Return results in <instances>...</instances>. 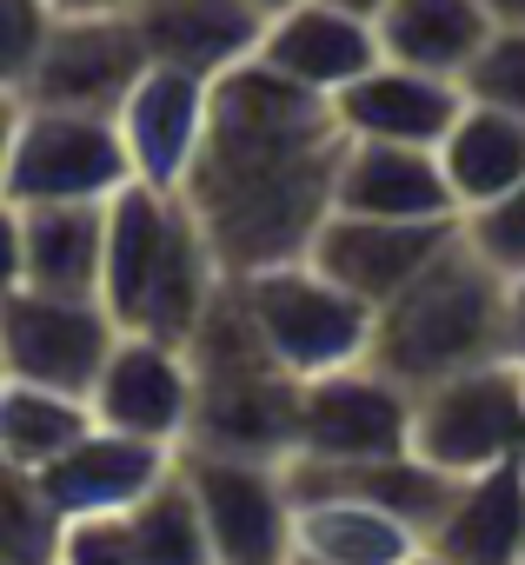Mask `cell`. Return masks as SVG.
<instances>
[{
  "instance_id": "e0dca14e",
  "label": "cell",
  "mask_w": 525,
  "mask_h": 565,
  "mask_svg": "<svg viewBox=\"0 0 525 565\" xmlns=\"http://www.w3.org/2000/svg\"><path fill=\"white\" fill-rule=\"evenodd\" d=\"M459 107H465L459 81L419 74V67H399V61H379L353 87L333 94V114H340L346 140H399V147H439L446 127L459 120Z\"/></svg>"
},
{
  "instance_id": "5bb4252c",
  "label": "cell",
  "mask_w": 525,
  "mask_h": 565,
  "mask_svg": "<svg viewBox=\"0 0 525 565\" xmlns=\"http://www.w3.org/2000/svg\"><path fill=\"white\" fill-rule=\"evenodd\" d=\"M173 466H180V446H153V439L114 433V426H87L54 466H41V486H47L61 519H100V512H127L133 499H147Z\"/></svg>"
},
{
  "instance_id": "484cf974",
  "label": "cell",
  "mask_w": 525,
  "mask_h": 565,
  "mask_svg": "<svg viewBox=\"0 0 525 565\" xmlns=\"http://www.w3.org/2000/svg\"><path fill=\"white\" fill-rule=\"evenodd\" d=\"M61 532H67V519L54 512L41 472L0 459V558L8 565H61Z\"/></svg>"
},
{
  "instance_id": "ab89813d",
  "label": "cell",
  "mask_w": 525,
  "mask_h": 565,
  "mask_svg": "<svg viewBox=\"0 0 525 565\" xmlns=\"http://www.w3.org/2000/svg\"><path fill=\"white\" fill-rule=\"evenodd\" d=\"M518 459H525V439H518Z\"/></svg>"
},
{
  "instance_id": "74e56055",
  "label": "cell",
  "mask_w": 525,
  "mask_h": 565,
  "mask_svg": "<svg viewBox=\"0 0 525 565\" xmlns=\"http://www.w3.org/2000/svg\"><path fill=\"white\" fill-rule=\"evenodd\" d=\"M413 565H452V558H439L432 545H419V558H413Z\"/></svg>"
},
{
  "instance_id": "8d00e7d4",
  "label": "cell",
  "mask_w": 525,
  "mask_h": 565,
  "mask_svg": "<svg viewBox=\"0 0 525 565\" xmlns=\"http://www.w3.org/2000/svg\"><path fill=\"white\" fill-rule=\"evenodd\" d=\"M253 8H259V14H267V21H274L280 8H293V0H253Z\"/></svg>"
},
{
  "instance_id": "8fae6325",
  "label": "cell",
  "mask_w": 525,
  "mask_h": 565,
  "mask_svg": "<svg viewBox=\"0 0 525 565\" xmlns=\"http://www.w3.org/2000/svg\"><path fill=\"white\" fill-rule=\"evenodd\" d=\"M193 399H200V380H193L186 347L160 340V333H127V327H120L107 366L87 386L94 426L133 433V439H153V446H186Z\"/></svg>"
},
{
  "instance_id": "6da1fadb",
  "label": "cell",
  "mask_w": 525,
  "mask_h": 565,
  "mask_svg": "<svg viewBox=\"0 0 525 565\" xmlns=\"http://www.w3.org/2000/svg\"><path fill=\"white\" fill-rule=\"evenodd\" d=\"M340 153H346V134L333 100L253 54L213 74L206 140L180 200L193 206L226 273L307 259L320 220L333 213Z\"/></svg>"
},
{
  "instance_id": "ffe728a7",
  "label": "cell",
  "mask_w": 525,
  "mask_h": 565,
  "mask_svg": "<svg viewBox=\"0 0 525 565\" xmlns=\"http://www.w3.org/2000/svg\"><path fill=\"white\" fill-rule=\"evenodd\" d=\"M419 525L360 492H293V558L307 565H413Z\"/></svg>"
},
{
  "instance_id": "1f68e13d",
  "label": "cell",
  "mask_w": 525,
  "mask_h": 565,
  "mask_svg": "<svg viewBox=\"0 0 525 565\" xmlns=\"http://www.w3.org/2000/svg\"><path fill=\"white\" fill-rule=\"evenodd\" d=\"M499 360L525 373V279H505V327H499Z\"/></svg>"
},
{
  "instance_id": "603a6c76",
  "label": "cell",
  "mask_w": 525,
  "mask_h": 565,
  "mask_svg": "<svg viewBox=\"0 0 525 565\" xmlns=\"http://www.w3.org/2000/svg\"><path fill=\"white\" fill-rule=\"evenodd\" d=\"M28 233V287L100 300V259H107V200L74 206H21Z\"/></svg>"
},
{
  "instance_id": "277c9868",
  "label": "cell",
  "mask_w": 525,
  "mask_h": 565,
  "mask_svg": "<svg viewBox=\"0 0 525 565\" xmlns=\"http://www.w3.org/2000/svg\"><path fill=\"white\" fill-rule=\"evenodd\" d=\"M239 307L253 313L267 353L293 373V380H320L340 366H360L373 353V307L360 294H346L340 279H326L313 259H280L259 273H226Z\"/></svg>"
},
{
  "instance_id": "83f0119b",
  "label": "cell",
  "mask_w": 525,
  "mask_h": 565,
  "mask_svg": "<svg viewBox=\"0 0 525 565\" xmlns=\"http://www.w3.org/2000/svg\"><path fill=\"white\" fill-rule=\"evenodd\" d=\"M459 233H465V246H472L479 259H492L505 279H525V180H518L505 200L465 213Z\"/></svg>"
},
{
  "instance_id": "b9f144b4",
  "label": "cell",
  "mask_w": 525,
  "mask_h": 565,
  "mask_svg": "<svg viewBox=\"0 0 525 565\" xmlns=\"http://www.w3.org/2000/svg\"><path fill=\"white\" fill-rule=\"evenodd\" d=\"M0 565H8V558H0Z\"/></svg>"
},
{
  "instance_id": "f35d334b",
  "label": "cell",
  "mask_w": 525,
  "mask_h": 565,
  "mask_svg": "<svg viewBox=\"0 0 525 565\" xmlns=\"http://www.w3.org/2000/svg\"><path fill=\"white\" fill-rule=\"evenodd\" d=\"M0 380H8V353H0Z\"/></svg>"
},
{
  "instance_id": "7c38bea8",
  "label": "cell",
  "mask_w": 525,
  "mask_h": 565,
  "mask_svg": "<svg viewBox=\"0 0 525 565\" xmlns=\"http://www.w3.org/2000/svg\"><path fill=\"white\" fill-rule=\"evenodd\" d=\"M459 239V220H360V213H326L307 259L340 279L346 294H360L373 313L406 294L413 279Z\"/></svg>"
},
{
  "instance_id": "cb8c5ba5",
  "label": "cell",
  "mask_w": 525,
  "mask_h": 565,
  "mask_svg": "<svg viewBox=\"0 0 525 565\" xmlns=\"http://www.w3.org/2000/svg\"><path fill=\"white\" fill-rule=\"evenodd\" d=\"M87 426H94L87 393H61V386H34V380H0V459L8 466L41 472Z\"/></svg>"
},
{
  "instance_id": "8992f818",
  "label": "cell",
  "mask_w": 525,
  "mask_h": 565,
  "mask_svg": "<svg viewBox=\"0 0 525 565\" xmlns=\"http://www.w3.org/2000/svg\"><path fill=\"white\" fill-rule=\"evenodd\" d=\"M518 439H525V373L505 360L465 366L413 393V452L452 479L518 459Z\"/></svg>"
},
{
  "instance_id": "d590c367",
  "label": "cell",
  "mask_w": 525,
  "mask_h": 565,
  "mask_svg": "<svg viewBox=\"0 0 525 565\" xmlns=\"http://www.w3.org/2000/svg\"><path fill=\"white\" fill-rule=\"evenodd\" d=\"M54 8H127V0H54Z\"/></svg>"
},
{
  "instance_id": "4316f807",
  "label": "cell",
  "mask_w": 525,
  "mask_h": 565,
  "mask_svg": "<svg viewBox=\"0 0 525 565\" xmlns=\"http://www.w3.org/2000/svg\"><path fill=\"white\" fill-rule=\"evenodd\" d=\"M459 87H465V100H479V107L525 114V28H492L485 47L465 61Z\"/></svg>"
},
{
  "instance_id": "7402d4cb",
  "label": "cell",
  "mask_w": 525,
  "mask_h": 565,
  "mask_svg": "<svg viewBox=\"0 0 525 565\" xmlns=\"http://www.w3.org/2000/svg\"><path fill=\"white\" fill-rule=\"evenodd\" d=\"M439 167L452 180V200H459V220L505 200L518 180H525V114H505V107H479L465 100L459 120L446 127L439 140Z\"/></svg>"
},
{
  "instance_id": "d4e9b609",
  "label": "cell",
  "mask_w": 525,
  "mask_h": 565,
  "mask_svg": "<svg viewBox=\"0 0 525 565\" xmlns=\"http://www.w3.org/2000/svg\"><path fill=\"white\" fill-rule=\"evenodd\" d=\"M127 525H133V545H140V565H219L213 558V532H206V512L186 486V472L173 466L147 499L127 505Z\"/></svg>"
},
{
  "instance_id": "60d3db41",
  "label": "cell",
  "mask_w": 525,
  "mask_h": 565,
  "mask_svg": "<svg viewBox=\"0 0 525 565\" xmlns=\"http://www.w3.org/2000/svg\"><path fill=\"white\" fill-rule=\"evenodd\" d=\"M293 565H307V558H293Z\"/></svg>"
},
{
  "instance_id": "5b68a950",
  "label": "cell",
  "mask_w": 525,
  "mask_h": 565,
  "mask_svg": "<svg viewBox=\"0 0 525 565\" xmlns=\"http://www.w3.org/2000/svg\"><path fill=\"white\" fill-rule=\"evenodd\" d=\"M133 180L127 140L114 114H74V107H21V134L8 153V193L14 206H74V200H114Z\"/></svg>"
},
{
  "instance_id": "d6a6232c",
  "label": "cell",
  "mask_w": 525,
  "mask_h": 565,
  "mask_svg": "<svg viewBox=\"0 0 525 565\" xmlns=\"http://www.w3.org/2000/svg\"><path fill=\"white\" fill-rule=\"evenodd\" d=\"M21 94H8L0 87V186H8V153H14V134H21Z\"/></svg>"
},
{
  "instance_id": "f1b7e54d",
  "label": "cell",
  "mask_w": 525,
  "mask_h": 565,
  "mask_svg": "<svg viewBox=\"0 0 525 565\" xmlns=\"http://www.w3.org/2000/svg\"><path fill=\"white\" fill-rule=\"evenodd\" d=\"M54 14H61L54 0H0V87H8V94L28 87Z\"/></svg>"
},
{
  "instance_id": "2e32d148",
  "label": "cell",
  "mask_w": 525,
  "mask_h": 565,
  "mask_svg": "<svg viewBox=\"0 0 525 565\" xmlns=\"http://www.w3.org/2000/svg\"><path fill=\"white\" fill-rule=\"evenodd\" d=\"M259 61L333 100L340 87H353L386 54H379V34H373L366 14L333 8V0H293V8H280L267 21V34H259Z\"/></svg>"
},
{
  "instance_id": "30bf717a",
  "label": "cell",
  "mask_w": 525,
  "mask_h": 565,
  "mask_svg": "<svg viewBox=\"0 0 525 565\" xmlns=\"http://www.w3.org/2000/svg\"><path fill=\"white\" fill-rule=\"evenodd\" d=\"M120 327L100 300L81 294H41L21 287L0 300V353H8V380H34V386H61V393H87L94 373L107 366Z\"/></svg>"
},
{
  "instance_id": "7a4b0ae2",
  "label": "cell",
  "mask_w": 525,
  "mask_h": 565,
  "mask_svg": "<svg viewBox=\"0 0 525 565\" xmlns=\"http://www.w3.org/2000/svg\"><path fill=\"white\" fill-rule=\"evenodd\" d=\"M226 287V266L200 233L193 206L167 186L127 180L107 200V259H100V307L127 333L180 340L200 327L213 294Z\"/></svg>"
},
{
  "instance_id": "44dd1931",
  "label": "cell",
  "mask_w": 525,
  "mask_h": 565,
  "mask_svg": "<svg viewBox=\"0 0 525 565\" xmlns=\"http://www.w3.org/2000/svg\"><path fill=\"white\" fill-rule=\"evenodd\" d=\"M492 28L499 21H492L485 0H386L373 14V34H379L386 61L419 67V74H446V81L465 74V61L485 47Z\"/></svg>"
},
{
  "instance_id": "3957f363",
  "label": "cell",
  "mask_w": 525,
  "mask_h": 565,
  "mask_svg": "<svg viewBox=\"0 0 525 565\" xmlns=\"http://www.w3.org/2000/svg\"><path fill=\"white\" fill-rule=\"evenodd\" d=\"M499 327H505V273L479 259L459 233L406 294L379 307L366 366H379L406 393H426L432 380L499 360Z\"/></svg>"
},
{
  "instance_id": "4fadbf2b",
  "label": "cell",
  "mask_w": 525,
  "mask_h": 565,
  "mask_svg": "<svg viewBox=\"0 0 525 565\" xmlns=\"http://www.w3.org/2000/svg\"><path fill=\"white\" fill-rule=\"evenodd\" d=\"M206 107H213V81L147 61V74L133 81V94L114 114L127 160H133V180L180 193L193 160H200V140H206Z\"/></svg>"
},
{
  "instance_id": "e575fe53",
  "label": "cell",
  "mask_w": 525,
  "mask_h": 565,
  "mask_svg": "<svg viewBox=\"0 0 525 565\" xmlns=\"http://www.w3.org/2000/svg\"><path fill=\"white\" fill-rule=\"evenodd\" d=\"M333 8H353V14H366V21H373V14L386 8V0H333Z\"/></svg>"
},
{
  "instance_id": "ba28073f",
  "label": "cell",
  "mask_w": 525,
  "mask_h": 565,
  "mask_svg": "<svg viewBox=\"0 0 525 565\" xmlns=\"http://www.w3.org/2000/svg\"><path fill=\"white\" fill-rule=\"evenodd\" d=\"M393 452H413V393L399 380H386L366 360L320 373V380H300L293 459L353 466V459H393Z\"/></svg>"
},
{
  "instance_id": "836d02e7",
  "label": "cell",
  "mask_w": 525,
  "mask_h": 565,
  "mask_svg": "<svg viewBox=\"0 0 525 565\" xmlns=\"http://www.w3.org/2000/svg\"><path fill=\"white\" fill-rule=\"evenodd\" d=\"M499 28H525V0H485Z\"/></svg>"
},
{
  "instance_id": "4dcf8cb0",
  "label": "cell",
  "mask_w": 525,
  "mask_h": 565,
  "mask_svg": "<svg viewBox=\"0 0 525 565\" xmlns=\"http://www.w3.org/2000/svg\"><path fill=\"white\" fill-rule=\"evenodd\" d=\"M28 287V233H21V206L0 193V300Z\"/></svg>"
},
{
  "instance_id": "d6986e66",
  "label": "cell",
  "mask_w": 525,
  "mask_h": 565,
  "mask_svg": "<svg viewBox=\"0 0 525 565\" xmlns=\"http://www.w3.org/2000/svg\"><path fill=\"white\" fill-rule=\"evenodd\" d=\"M426 545L452 565H525V459L465 472Z\"/></svg>"
},
{
  "instance_id": "f546056e",
  "label": "cell",
  "mask_w": 525,
  "mask_h": 565,
  "mask_svg": "<svg viewBox=\"0 0 525 565\" xmlns=\"http://www.w3.org/2000/svg\"><path fill=\"white\" fill-rule=\"evenodd\" d=\"M61 565H140V545H133L127 512L67 519V532H61Z\"/></svg>"
},
{
  "instance_id": "9c48e42d",
  "label": "cell",
  "mask_w": 525,
  "mask_h": 565,
  "mask_svg": "<svg viewBox=\"0 0 525 565\" xmlns=\"http://www.w3.org/2000/svg\"><path fill=\"white\" fill-rule=\"evenodd\" d=\"M180 472L206 512L219 565H293V492L267 459L180 452Z\"/></svg>"
},
{
  "instance_id": "ac0fdd59",
  "label": "cell",
  "mask_w": 525,
  "mask_h": 565,
  "mask_svg": "<svg viewBox=\"0 0 525 565\" xmlns=\"http://www.w3.org/2000/svg\"><path fill=\"white\" fill-rule=\"evenodd\" d=\"M127 14L147 41V61L186 67L200 81L253 61L259 34H267V14L253 0H133Z\"/></svg>"
},
{
  "instance_id": "9a60e30c",
  "label": "cell",
  "mask_w": 525,
  "mask_h": 565,
  "mask_svg": "<svg viewBox=\"0 0 525 565\" xmlns=\"http://www.w3.org/2000/svg\"><path fill=\"white\" fill-rule=\"evenodd\" d=\"M333 213L360 220H459L452 180L439 167V147H399V140H346L333 173Z\"/></svg>"
},
{
  "instance_id": "52a82bcc",
  "label": "cell",
  "mask_w": 525,
  "mask_h": 565,
  "mask_svg": "<svg viewBox=\"0 0 525 565\" xmlns=\"http://www.w3.org/2000/svg\"><path fill=\"white\" fill-rule=\"evenodd\" d=\"M140 74H147V41L127 8H61L21 100L74 107V114H120Z\"/></svg>"
}]
</instances>
